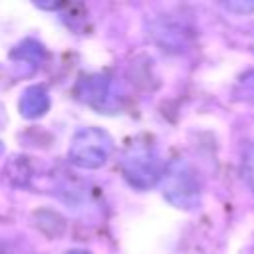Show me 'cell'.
I'll return each mask as SVG.
<instances>
[{
	"label": "cell",
	"instance_id": "cell-1",
	"mask_svg": "<svg viewBox=\"0 0 254 254\" xmlns=\"http://www.w3.org/2000/svg\"><path fill=\"white\" fill-rule=\"evenodd\" d=\"M163 177V194L165 198L183 210H192L200 204V181L194 169L185 159H173Z\"/></svg>",
	"mask_w": 254,
	"mask_h": 254
},
{
	"label": "cell",
	"instance_id": "cell-5",
	"mask_svg": "<svg viewBox=\"0 0 254 254\" xmlns=\"http://www.w3.org/2000/svg\"><path fill=\"white\" fill-rule=\"evenodd\" d=\"M151 34L155 42L163 46V50H183L187 46V38L190 36V30L173 20H159L155 22Z\"/></svg>",
	"mask_w": 254,
	"mask_h": 254
},
{
	"label": "cell",
	"instance_id": "cell-4",
	"mask_svg": "<svg viewBox=\"0 0 254 254\" xmlns=\"http://www.w3.org/2000/svg\"><path fill=\"white\" fill-rule=\"evenodd\" d=\"M75 93L85 103L103 109V105L109 99V79L105 75H99V73L85 75V77L79 79V83L75 87Z\"/></svg>",
	"mask_w": 254,
	"mask_h": 254
},
{
	"label": "cell",
	"instance_id": "cell-3",
	"mask_svg": "<svg viewBox=\"0 0 254 254\" xmlns=\"http://www.w3.org/2000/svg\"><path fill=\"white\" fill-rule=\"evenodd\" d=\"M121 169L125 179L137 187V189H149L153 187L161 173V165H159V157L153 149L151 143L147 141H133L127 151L123 153L121 159Z\"/></svg>",
	"mask_w": 254,
	"mask_h": 254
},
{
	"label": "cell",
	"instance_id": "cell-6",
	"mask_svg": "<svg viewBox=\"0 0 254 254\" xmlns=\"http://www.w3.org/2000/svg\"><path fill=\"white\" fill-rule=\"evenodd\" d=\"M20 113L26 119H38L42 115H46V111L50 109V95L46 91V87L42 85H30L22 91L20 97Z\"/></svg>",
	"mask_w": 254,
	"mask_h": 254
},
{
	"label": "cell",
	"instance_id": "cell-2",
	"mask_svg": "<svg viewBox=\"0 0 254 254\" xmlns=\"http://www.w3.org/2000/svg\"><path fill=\"white\" fill-rule=\"evenodd\" d=\"M113 153V139L99 127H81L73 133L67 157L79 169H99Z\"/></svg>",
	"mask_w": 254,
	"mask_h": 254
},
{
	"label": "cell",
	"instance_id": "cell-8",
	"mask_svg": "<svg viewBox=\"0 0 254 254\" xmlns=\"http://www.w3.org/2000/svg\"><path fill=\"white\" fill-rule=\"evenodd\" d=\"M6 173L14 185H20V187L28 185L32 179V167L28 163V157H12L6 163Z\"/></svg>",
	"mask_w": 254,
	"mask_h": 254
},
{
	"label": "cell",
	"instance_id": "cell-7",
	"mask_svg": "<svg viewBox=\"0 0 254 254\" xmlns=\"http://www.w3.org/2000/svg\"><path fill=\"white\" fill-rule=\"evenodd\" d=\"M36 226L44 234H48L52 238H58L65 230V220L54 210H38L36 212Z\"/></svg>",
	"mask_w": 254,
	"mask_h": 254
},
{
	"label": "cell",
	"instance_id": "cell-10",
	"mask_svg": "<svg viewBox=\"0 0 254 254\" xmlns=\"http://www.w3.org/2000/svg\"><path fill=\"white\" fill-rule=\"evenodd\" d=\"M224 8L234 14H250L254 12V0H228L224 2Z\"/></svg>",
	"mask_w": 254,
	"mask_h": 254
},
{
	"label": "cell",
	"instance_id": "cell-9",
	"mask_svg": "<svg viewBox=\"0 0 254 254\" xmlns=\"http://www.w3.org/2000/svg\"><path fill=\"white\" fill-rule=\"evenodd\" d=\"M242 179L248 185V189L254 192V143L244 153V159H242Z\"/></svg>",
	"mask_w": 254,
	"mask_h": 254
}]
</instances>
